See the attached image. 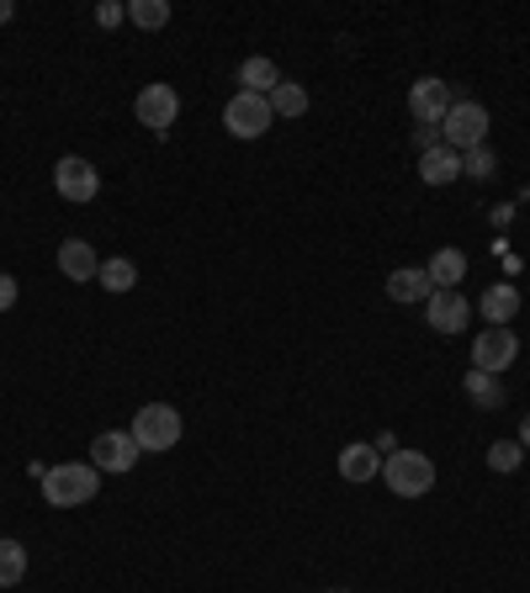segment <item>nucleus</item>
Returning <instances> with one entry per match:
<instances>
[{
  "label": "nucleus",
  "instance_id": "obj_5",
  "mask_svg": "<svg viewBox=\"0 0 530 593\" xmlns=\"http://www.w3.org/2000/svg\"><path fill=\"white\" fill-rule=\"evenodd\" d=\"M276 122V112H271V95H228V106H223V127L234 133V139H265V127Z\"/></svg>",
  "mask_w": 530,
  "mask_h": 593
},
{
  "label": "nucleus",
  "instance_id": "obj_1",
  "mask_svg": "<svg viewBox=\"0 0 530 593\" xmlns=\"http://www.w3.org/2000/svg\"><path fill=\"white\" fill-rule=\"evenodd\" d=\"M101 493V472L91 461H59L43 472V499L53 509H80V503H91Z\"/></svg>",
  "mask_w": 530,
  "mask_h": 593
},
{
  "label": "nucleus",
  "instance_id": "obj_8",
  "mask_svg": "<svg viewBox=\"0 0 530 593\" xmlns=\"http://www.w3.org/2000/svg\"><path fill=\"white\" fill-rule=\"evenodd\" d=\"M53 191H59L64 202H96L101 170L91 165V160H80V154H64V160L53 165Z\"/></svg>",
  "mask_w": 530,
  "mask_h": 593
},
{
  "label": "nucleus",
  "instance_id": "obj_28",
  "mask_svg": "<svg viewBox=\"0 0 530 593\" xmlns=\"http://www.w3.org/2000/svg\"><path fill=\"white\" fill-rule=\"evenodd\" d=\"M11 17H17V6H11V0H0V27L11 22Z\"/></svg>",
  "mask_w": 530,
  "mask_h": 593
},
{
  "label": "nucleus",
  "instance_id": "obj_10",
  "mask_svg": "<svg viewBox=\"0 0 530 593\" xmlns=\"http://www.w3.org/2000/svg\"><path fill=\"white\" fill-rule=\"evenodd\" d=\"M91 467H96V472H133V467H139V440H133L128 429H106V434H96Z\"/></svg>",
  "mask_w": 530,
  "mask_h": 593
},
{
  "label": "nucleus",
  "instance_id": "obj_14",
  "mask_svg": "<svg viewBox=\"0 0 530 593\" xmlns=\"http://www.w3.org/2000/svg\"><path fill=\"white\" fill-rule=\"evenodd\" d=\"M430 270L425 265H409V270H393L387 276V297L393 303H430Z\"/></svg>",
  "mask_w": 530,
  "mask_h": 593
},
{
  "label": "nucleus",
  "instance_id": "obj_6",
  "mask_svg": "<svg viewBox=\"0 0 530 593\" xmlns=\"http://www.w3.org/2000/svg\"><path fill=\"white\" fill-rule=\"evenodd\" d=\"M520 356V339L509 334V324H488V329L472 339V371H488V377H499L509 371Z\"/></svg>",
  "mask_w": 530,
  "mask_h": 593
},
{
  "label": "nucleus",
  "instance_id": "obj_9",
  "mask_svg": "<svg viewBox=\"0 0 530 593\" xmlns=\"http://www.w3.org/2000/svg\"><path fill=\"white\" fill-rule=\"evenodd\" d=\"M451 85L446 80H435V74H425V80H414L409 85V112H414V122L419 127H440L446 122V112H451Z\"/></svg>",
  "mask_w": 530,
  "mask_h": 593
},
{
  "label": "nucleus",
  "instance_id": "obj_15",
  "mask_svg": "<svg viewBox=\"0 0 530 593\" xmlns=\"http://www.w3.org/2000/svg\"><path fill=\"white\" fill-rule=\"evenodd\" d=\"M425 270H430L435 292H457V282L467 276V255H461L457 244H446V249H435V260L425 265Z\"/></svg>",
  "mask_w": 530,
  "mask_h": 593
},
{
  "label": "nucleus",
  "instance_id": "obj_12",
  "mask_svg": "<svg viewBox=\"0 0 530 593\" xmlns=\"http://www.w3.org/2000/svg\"><path fill=\"white\" fill-rule=\"evenodd\" d=\"M59 270H64L70 282H96L101 260H96V249H91L85 238H64V244H59Z\"/></svg>",
  "mask_w": 530,
  "mask_h": 593
},
{
  "label": "nucleus",
  "instance_id": "obj_24",
  "mask_svg": "<svg viewBox=\"0 0 530 593\" xmlns=\"http://www.w3.org/2000/svg\"><path fill=\"white\" fill-rule=\"evenodd\" d=\"M467 398H478L482 408H499V403H504V392H499V381L488 377V371H467Z\"/></svg>",
  "mask_w": 530,
  "mask_h": 593
},
{
  "label": "nucleus",
  "instance_id": "obj_2",
  "mask_svg": "<svg viewBox=\"0 0 530 593\" xmlns=\"http://www.w3.org/2000/svg\"><path fill=\"white\" fill-rule=\"evenodd\" d=\"M383 482L398 499H425L435 488V461L425 451H393L383 461Z\"/></svg>",
  "mask_w": 530,
  "mask_h": 593
},
{
  "label": "nucleus",
  "instance_id": "obj_19",
  "mask_svg": "<svg viewBox=\"0 0 530 593\" xmlns=\"http://www.w3.org/2000/svg\"><path fill=\"white\" fill-rule=\"evenodd\" d=\"M271 112H276V117H303V112H308V91H303L297 80H282V85L271 91Z\"/></svg>",
  "mask_w": 530,
  "mask_h": 593
},
{
  "label": "nucleus",
  "instance_id": "obj_11",
  "mask_svg": "<svg viewBox=\"0 0 530 593\" xmlns=\"http://www.w3.org/2000/svg\"><path fill=\"white\" fill-rule=\"evenodd\" d=\"M425 318H430L435 334H467V324H472V303H467L461 292H430Z\"/></svg>",
  "mask_w": 530,
  "mask_h": 593
},
{
  "label": "nucleus",
  "instance_id": "obj_17",
  "mask_svg": "<svg viewBox=\"0 0 530 593\" xmlns=\"http://www.w3.org/2000/svg\"><path fill=\"white\" fill-rule=\"evenodd\" d=\"M239 85L249 95H271L276 85H282V70H276L271 59H244V64H239Z\"/></svg>",
  "mask_w": 530,
  "mask_h": 593
},
{
  "label": "nucleus",
  "instance_id": "obj_21",
  "mask_svg": "<svg viewBox=\"0 0 530 593\" xmlns=\"http://www.w3.org/2000/svg\"><path fill=\"white\" fill-rule=\"evenodd\" d=\"M520 313V297H514V286H493L488 297H482V318L488 324H509Z\"/></svg>",
  "mask_w": 530,
  "mask_h": 593
},
{
  "label": "nucleus",
  "instance_id": "obj_7",
  "mask_svg": "<svg viewBox=\"0 0 530 593\" xmlns=\"http://www.w3.org/2000/svg\"><path fill=\"white\" fill-rule=\"evenodd\" d=\"M133 117H139V127H149V133H170L175 117H181V95H175V85H165V80L144 85L139 101H133Z\"/></svg>",
  "mask_w": 530,
  "mask_h": 593
},
{
  "label": "nucleus",
  "instance_id": "obj_23",
  "mask_svg": "<svg viewBox=\"0 0 530 593\" xmlns=\"http://www.w3.org/2000/svg\"><path fill=\"white\" fill-rule=\"evenodd\" d=\"M520 461H526V446H520V440H493V446H488V467H493V472H520Z\"/></svg>",
  "mask_w": 530,
  "mask_h": 593
},
{
  "label": "nucleus",
  "instance_id": "obj_26",
  "mask_svg": "<svg viewBox=\"0 0 530 593\" xmlns=\"http://www.w3.org/2000/svg\"><path fill=\"white\" fill-rule=\"evenodd\" d=\"M122 17H128V6H118V0H106V6H96V22H101V27H118Z\"/></svg>",
  "mask_w": 530,
  "mask_h": 593
},
{
  "label": "nucleus",
  "instance_id": "obj_29",
  "mask_svg": "<svg viewBox=\"0 0 530 593\" xmlns=\"http://www.w3.org/2000/svg\"><path fill=\"white\" fill-rule=\"evenodd\" d=\"M520 446H526V451H530V413H526V419H520Z\"/></svg>",
  "mask_w": 530,
  "mask_h": 593
},
{
  "label": "nucleus",
  "instance_id": "obj_25",
  "mask_svg": "<svg viewBox=\"0 0 530 593\" xmlns=\"http://www.w3.org/2000/svg\"><path fill=\"white\" fill-rule=\"evenodd\" d=\"M493 165H499V160H493V149H488V143L461 154V175H472V181H488V175H493Z\"/></svg>",
  "mask_w": 530,
  "mask_h": 593
},
{
  "label": "nucleus",
  "instance_id": "obj_20",
  "mask_svg": "<svg viewBox=\"0 0 530 593\" xmlns=\"http://www.w3.org/2000/svg\"><path fill=\"white\" fill-rule=\"evenodd\" d=\"M27 577V546L22 541H0V589H17Z\"/></svg>",
  "mask_w": 530,
  "mask_h": 593
},
{
  "label": "nucleus",
  "instance_id": "obj_27",
  "mask_svg": "<svg viewBox=\"0 0 530 593\" xmlns=\"http://www.w3.org/2000/svg\"><path fill=\"white\" fill-rule=\"evenodd\" d=\"M17 308V276H0V313Z\"/></svg>",
  "mask_w": 530,
  "mask_h": 593
},
{
  "label": "nucleus",
  "instance_id": "obj_13",
  "mask_svg": "<svg viewBox=\"0 0 530 593\" xmlns=\"http://www.w3.org/2000/svg\"><path fill=\"white\" fill-rule=\"evenodd\" d=\"M457 175H461V154H457V149L435 143L430 154H419V181H425V186H451Z\"/></svg>",
  "mask_w": 530,
  "mask_h": 593
},
{
  "label": "nucleus",
  "instance_id": "obj_4",
  "mask_svg": "<svg viewBox=\"0 0 530 593\" xmlns=\"http://www.w3.org/2000/svg\"><path fill=\"white\" fill-rule=\"evenodd\" d=\"M440 133H446V149H457V154L482 149V143H488V106H478V101H451Z\"/></svg>",
  "mask_w": 530,
  "mask_h": 593
},
{
  "label": "nucleus",
  "instance_id": "obj_18",
  "mask_svg": "<svg viewBox=\"0 0 530 593\" xmlns=\"http://www.w3.org/2000/svg\"><path fill=\"white\" fill-rule=\"evenodd\" d=\"M96 282L112 292V297H122V292H133L139 286V270H133V260H122V255H112V260H101Z\"/></svg>",
  "mask_w": 530,
  "mask_h": 593
},
{
  "label": "nucleus",
  "instance_id": "obj_3",
  "mask_svg": "<svg viewBox=\"0 0 530 593\" xmlns=\"http://www.w3.org/2000/svg\"><path fill=\"white\" fill-rule=\"evenodd\" d=\"M128 434L139 440V451H175L181 446V413L170 403H144Z\"/></svg>",
  "mask_w": 530,
  "mask_h": 593
},
{
  "label": "nucleus",
  "instance_id": "obj_16",
  "mask_svg": "<svg viewBox=\"0 0 530 593\" xmlns=\"http://www.w3.org/2000/svg\"><path fill=\"white\" fill-rule=\"evenodd\" d=\"M339 477L345 482H371V477H383V456L371 446H345L339 451Z\"/></svg>",
  "mask_w": 530,
  "mask_h": 593
},
{
  "label": "nucleus",
  "instance_id": "obj_22",
  "mask_svg": "<svg viewBox=\"0 0 530 593\" xmlns=\"http://www.w3.org/2000/svg\"><path fill=\"white\" fill-rule=\"evenodd\" d=\"M128 22L144 27V32H160V27L170 22V6L165 0H133V6H128Z\"/></svg>",
  "mask_w": 530,
  "mask_h": 593
}]
</instances>
